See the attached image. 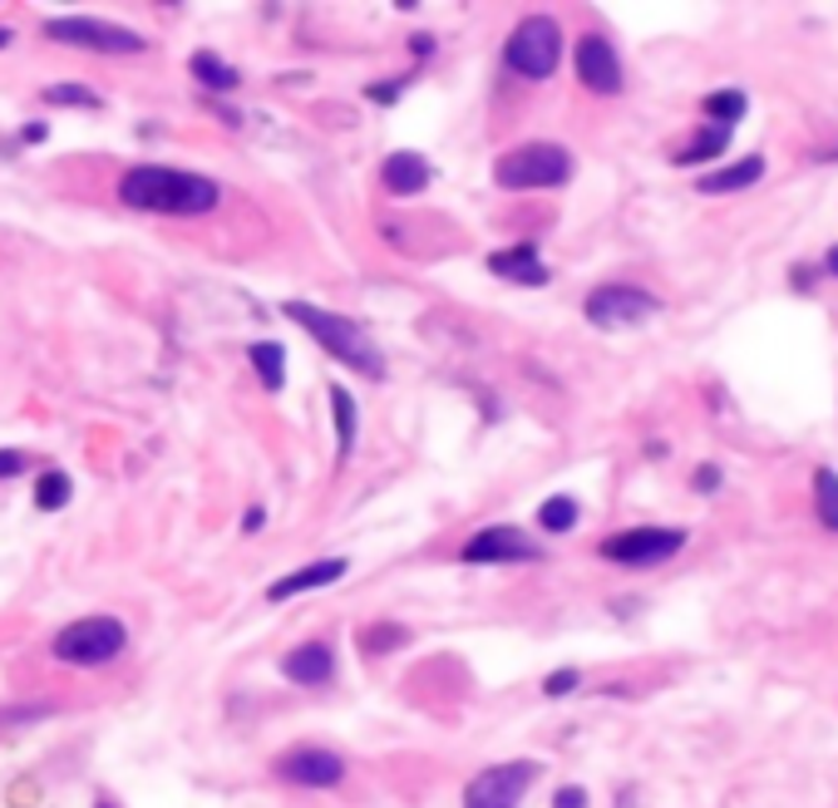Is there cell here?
Masks as SVG:
<instances>
[{"label": "cell", "instance_id": "obj_34", "mask_svg": "<svg viewBox=\"0 0 838 808\" xmlns=\"http://www.w3.org/2000/svg\"><path fill=\"white\" fill-rule=\"evenodd\" d=\"M262 523H267V513H262V508H247V518H242V533H262Z\"/></svg>", "mask_w": 838, "mask_h": 808}, {"label": "cell", "instance_id": "obj_5", "mask_svg": "<svg viewBox=\"0 0 838 808\" xmlns=\"http://www.w3.org/2000/svg\"><path fill=\"white\" fill-rule=\"evenodd\" d=\"M503 65L523 79H548L562 65V25L553 15H528L508 30L503 40Z\"/></svg>", "mask_w": 838, "mask_h": 808}, {"label": "cell", "instance_id": "obj_36", "mask_svg": "<svg viewBox=\"0 0 838 808\" xmlns=\"http://www.w3.org/2000/svg\"><path fill=\"white\" fill-rule=\"evenodd\" d=\"M429 45H434V40L429 35H415V40H410V50H415V55L424 60V55H429Z\"/></svg>", "mask_w": 838, "mask_h": 808}, {"label": "cell", "instance_id": "obj_29", "mask_svg": "<svg viewBox=\"0 0 838 808\" xmlns=\"http://www.w3.org/2000/svg\"><path fill=\"white\" fill-rule=\"evenodd\" d=\"M405 84H410V79H375L365 94H370V99H375V104H395L400 94H405Z\"/></svg>", "mask_w": 838, "mask_h": 808}, {"label": "cell", "instance_id": "obj_32", "mask_svg": "<svg viewBox=\"0 0 838 808\" xmlns=\"http://www.w3.org/2000/svg\"><path fill=\"white\" fill-rule=\"evenodd\" d=\"M553 808H587V789H577V784H567V789H558Z\"/></svg>", "mask_w": 838, "mask_h": 808}, {"label": "cell", "instance_id": "obj_33", "mask_svg": "<svg viewBox=\"0 0 838 808\" xmlns=\"http://www.w3.org/2000/svg\"><path fill=\"white\" fill-rule=\"evenodd\" d=\"M789 281L799 286V291H814V281H819V267H809V262H799V267L789 272Z\"/></svg>", "mask_w": 838, "mask_h": 808}, {"label": "cell", "instance_id": "obj_3", "mask_svg": "<svg viewBox=\"0 0 838 808\" xmlns=\"http://www.w3.org/2000/svg\"><path fill=\"white\" fill-rule=\"evenodd\" d=\"M572 168H577V158H572L567 148H562V143H548V138H538V143H518V148H508V153H498L494 183L508 188V193L562 188V183L572 178Z\"/></svg>", "mask_w": 838, "mask_h": 808}, {"label": "cell", "instance_id": "obj_10", "mask_svg": "<svg viewBox=\"0 0 838 808\" xmlns=\"http://www.w3.org/2000/svg\"><path fill=\"white\" fill-rule=\"evenodd\" d=\"M459 562H469V567H498V562H543V547H538L528 533H518V528L494 523V528H484V533H474L469 542H464Z\"/></svg>", "mask_w": 838, "mask_h": 808}, {"label": "cell", "instance_id": "obj_4", "mask_svg": "<svg viewBox=\"0 0 838 808\" xmlns=\"http://www.w3.org/2000/svg\"><path fill=\"white\" fill-rule=\"evenodd\" d=\"M50 651L65 666H104L129 651V626L119 616H79V621L60 626Z\"/></svg>", "mask_w": 838, "mask_h": 808}, {"label": "cell", "instance_id": "obj_26", "mask_svg": "<svg viewBox=\"0 0 838 808\" xmlns=\"http://www.w3.org/2000/svg\"><path fill=\"white\" fill-rule=\"evenodd\" d=\"M360 641H365L370 656H385V651H395V646H405L410 631H405V626H395V621H375V626H365V631H360Z\"/></svg>", "mask_w": 838, "mask_h": 808}, {"label": "cell", "instance_id": "obj_17", "mask_svg": "<svg viewBox=\"0 0 838 808\" xmlns=\"http://www.w3.org/2000/svg\"><path fill=\"white\" fill-rule=\"evenodd\" d=\"M760 178H765V153H745V158H735L730 168L700 173L696 188H700V193H745V188H755Z\"/></svg>", "mask_w": 838, "mask_h": 808}, {"label": "cell", "instance_id": "obj_23", "mask_svg": "<svg viewBox=\"0 0 838 808\" xmlns=\"http://www.w3.org/2000/svg\"><path fill=\"white\" fill-rule=\"evenodd\" d=\"M331 414H336V454L346 464L350 449H356V400H350L346 385H331Z\"/></svg>", "mask_w": 838, "mask_h": 808}, {"label": "cell", "instance_id": "obj_16", "mask_svg": "<svg viewBox=\"0 0 838 808\" xmlns=\"http://www.w3.org/2000/svg\"><path fill=\"white\" fill-rule=\"evenodd\" d=\"M380 178H385V188L395 198H415L434 183V168L424 153H415V148H400V153H390L385 163H380Z\"/></svg>", "mask_w": 838, "mask_h": 808}, {"label": "cell", "instance_id": "obj_40", "mask_svg": "<svg viewBox=\"0 0 838 808\" xmlns=\"http://www.w3.org/2000/svg\"><path fill=\"white\" fill-rule=\"evenodd\" d=\"M99 808H114V804H109V799H104V804H99Z\"/></svg>", "mask_w": 838, "mask_h": 808}, {"label": "cell", "instance_id": "obj_18", "mask_svg": "<svg viewBox=\"0 0 838 808\" xmlns=\"http://www.w3.org/2000/svg\"><path fill=\"white\" fill-rule=\"evenodd\" d=\"M188 70H193V79L203 84L208 94H232L242 89V70H232L222 55H212V50H198L193 60H188Z\"/></svg>", "mask_w": 838, "mask_h": 808}, {"label": "cell", "instance_id": "obj_6", "mask_svg": "<svg viewBox=\"0 0 838 808\" xmlns=\"http://www.w3.org/2000/svg\"><path fill=\"white\" fill-rule=\"evenodd\" d=\"M582 316L597 331H632V326L661 316V296H651L646 286H632V281H607L582 301Z\"/></svg>", "mask_w": 838, "mask_h": 808}, {"label": "cell", "instance_id": "obj_1", "mask_svg": "<svg viewBox=\"0 0 838 808\" xmlns=\"http://www.w3.org/2000/svg\"><path fill=\"white\" fill-rule=\"evenodd\" d=\"M218 183L188 168L139 163L119 178V202L134 212H158V217H203L218 208Z\"/></svg>", "mask_w": 838, "mask_h": 808}, {"label": "cell", "instance_id": "obj_15", "mask_svg": "<svg viewBox=\"0 0 838 808\" xmlns=\"http://www.w3.org/2000/svg\"><path fill=\"white\" fill-rule=\"evenodd\" d=\"M282 676L291 680V685H326V680L336 676V656L326 641H301L291 646V651L282 656Z\"/></svg>", "mask_w": 838, "mask_h": 808}, {"label": "cell", "instance_id": "obj_21", "mask_svg": "<svg viewBox=\"0 0 838 808\" xmlns=\"http://www.w3.org/2000/svg\"><path fill=\"white\" fill-rule=\"evenodd\" d=\"M700 109H706L710 124H725V129H735V124L745 119V109H750V94L745 89H715V94H706V99H700Z\"/></svg>", "mask_w": 838, "mask_h": 808}, {"label": "cell", "instance_id": "obj_37", "mask_svg": "<svg viewBox=\"0 0 838 808\" xmlns=\"http://www.w3.org/2000/svg\"><path fill=\"white\" fill-rule=\"evenodd\" d=\"M824 272H829V276H838V242L829 247V257H824Z\"/></svg>", "mask_w": 838, "mask_h": 808}, {"label": "cell", "instance_id": "obj_28", "mask_svg": "<svg viewBox=\"0 0 838 808\" xmlns=\"http://www.w3.org/2000/svg\"><path fill=\"white\" fill-rule=\"evenodd\" d=\"M577 680H582V671H572V666H562V671H553L543 680V695H572V690H577Z\"/></svg>", "mask_w": 838, "mask_h": 808}, {"label": "cell", "instance_id": "obj_12", "mask_svg": "<svg viewBox=\"0 0 838 808\" xmlns=\"http://www.w3.org/2000/svg\"><path fill=\"white\" fill-rule=\"evenodd\" d=\"M277 774L286 784H301V789H331V784L346 779V759L336 749H316V744H306V749L282 754Z\"/></svg>", "mask_w": 838, "mask_h": 808}, {"label": "cell", "instance_id": "obj_14", "mask_svg": "<svg viewBox=\"0 0 838 808\" xmlns=\"http://www.w3.org/2000/svg\"><path fill=\"white\" fill-rule=\"evenodd\" d=\"M489 272L503 276V281H513V286H548L553 281V272H548L543 257H538V242H513V247L494 252Z\"/></svg>", "mask_w": 838, "mask_h": 808}, {"label": "cell", "instance_id": "obj_27", "mask_svg": "<svg viewBox=\"0 0 838 808\" xmlns=\"http://www.w3.org/2000/svg\"><path fill=\"white\" fill-rule=\"evenodd\" d=\"M45 94V104H65V109H99V94L89 89V84H50V89H40Z\"/></svg>", "mask_w": 838, "mask_h": 808}, {"label": "cell", "instance_id": "obj_22", "mask_svg": "<svg viewBox=\"0 0 838 808\" xmlns=\"http://www.w3.org/2000/svg\"><path fill=\"white\" fill-rule=\"evenodd\" d=\"M814 513H819V523L829 528V533H838V469L834 464L814 469Z\"/></svg>", "mask_w": 838, "mask_h": 808}, {"label": "cell", "instance_id": "obj_38", "mask_svg": "<svg viewBox=\"0 0 838 808\" xmlns=\"http://www.w3.org/2000/svg\"><path fill=\"white\" fill-rule=\"evenodd\" d=\"M814 163H838V143L824 148V153H814Z\"/></svg>", "mask_w": 838, "mask_h": 808}, {"label": "cell", "instance_id": "obj_20", "mask_svg": "<svg viewBox=\"0 0 838 808\" xmlns=\"http://www.w3.org/2000/svg\"><path fill=\"white\" fill-rule=\"evenodd\" d=\"M247 360H252V370H257V380H262V390H277L286 385V350L277 345V340H257V345L247 350Z\"/></svg>", "mask_w": 838, "mask_h": 808}, {"label": "cell", "instance_id": "obj_24", "mask_svg": "<svg viewBox=\"0 0 838 808\" xmlns=\"http://www.w3.org/2000/svg\"><path fill=\"white\" fill-rule=\"evenodd\" d=\"M577 518H582V508L572 493H553L543 508H538V528H543V533H572Z\"/></svg>", "mask_w": 838, "mask_h": 808}, {"label": "cell", "instance_id": "obj_8", "mask_svg": "<svg viewBox=\"0 0 838 808\" xmlns=\"http://www.w3.org/2000/svg\"><path fill=\"white\" fill-rule=\"evenodd\" d=\"M45 35L74 50H94V55H144L148 40L139 30L109 25V20H89V15H55L45 20Z\"/></svg>", "mask_w": 838, "mask_h": 808}, {"label": "cell", "instance_id": "obj_35", "mask_svg": "<svg viewBox=\"0 0 838 808\" xmlns=\"http://www.w3.org/2000/svg\"><path fill=\"white\" fill-rule=\"evenodd\" d=\"M50 129H45V124H25V134H20V138H25V143H40V138H45Z\"/></svg>", "mask_w": 838, "mask_h": 808}, {"label": "cell", "instance_id": "obj_9", "mask_svg": "<svg viewBox=\"0 0 838 808\" xmlns=\"http://www.w3.org/2000/svg\"><path fill=\"white\" fill-rule=\"evenodd\" d=\"M538 764L533 759H508V764H489L469 779L464 789V808H518L523 794L533 789Z\"/></svg>", "mask_w": 838, "mask_h": 808}, {"label": "cell", "instance_id": "obj_11", "mask_svg": "<svg viewBox=\"0 0 838 808\" xmlns=\"http://www.w3.org/2000/svg\"><path fill=\"white\" fill-rule=\"evenodd\" d=\"M572 65H577L582 89L622 94V60H617V50H612L607 35H582L577 50H572Z\"/></svg>", "mask_w": 838, "mask_h": 808}, {"label": "cell", "instance_id": "obj_31", "mask_svg": "<svg viewBox=\"0 0 838 808\" xmlns=\"http://www.w3.org/2000/svg\"><path fill=\"white\" fill-rule=\"evenodd\" d=\"M25 474V454L20 449H0V478H15Z\"/></svg>", "mask_w": 838, "mask_h": 808}, {"label": "cell", "instance_id": "obj_13", "mask_svg": "<svg viewBox=\"0 0 838 808\" xmlns=\"http://www.w3.org/2000/svg\"><path fill=\"white\" fill-rule=\"evenodd\" d=\"M346 572H350L346 557H321V562H311V567H296V572H286V577L272 582V587H267V602H291V597H301V592L336 587Z\"/></svg>", "mask_w": 838, "mask_h": 808}, {"label": "cell", "instance_id": "obj_2", "mask_svg": "<svg viewBox=\"0 0 838 808\" xmlns=\"http://www.w3.org/2000/svg\"><path fill=\"white\" fill-rule=\"evenodd\" d=\"M282 311H286V321L301 326V331L311 336L326 355L341 360L346 370H356V375H365V380H385V355H380V345L370 340V331L360 321H350L341 311H326V306H311V301H286Z\"/></svg>", "mask_w": 838, "mask_h": 808}, {"label": "cell", "instance_id": "obj_30", "mask_svg": "<svg viewBox=\"0 0 838 808\" xmlns=\"http://www.w3.org/2000/svg\"><path fill=\"white\" fill-rule=\"evenodd\" d=\"M720 478H725V474H720V464H700V469L691 474V488H696V493H715Z\"/></svg>", "mask_w": 838, "mask_h": 808}, {"label": "cell", "instance_id": "obj_19", "mask_svg": "<svg viewBox=\"0 0 838 808\" xmlns=\"http://www.w3.org/2000/svg\"><path fill=\"white\" fill-rule=\"evenodd\" d=\"M730 134H735V129H725V124H706V129H700L691 143L676 153V168H706V163H715V158L730 148Z\"/></svg>", "mask_w": 838, "mask_h": 808}, {"label": "cell", "instance_id": "obj_39", "mask_svg": "<svg viewBox=\"0 0 838 808\" xmlns=\"http://www.w3.org/2000/svg\"><path fill=\"white\" fill-rule=\"evenodd\" d=\"M10 40H15V30H10V25H0V50H6Z\"/></svg>", "mask_w": 838, "mask_h": 808}, {"label": "cell", "instance_id": "obj_7", "mask_svg": "<svg viewBox=\"0 0 838 808\" xmlns=\"http://www.w3.org/2000/svg\"><path fill=\"white\" fill-rule=\"evenodd\" d=\"M686 528H627V533L602 538V562L612 567H661L686 547Z\"/></svg>", "mask_w": 838, "mask_h": 808}, {"label": "cell", "instance_id": "obj_25", "mask_svg": "<svg viewBox=\"0 0 838 808\" xmlns=\"http://www.w3.org/2000/svg\"><path fill=\"white\" fill-rule=\"evenodd\" d=\"M70 498H74V483H70L65 469L40 474V483H35V508H45V513H60Z\"/></svg>", "mask_w": 838, "mask_h": 808}]
</instances>
